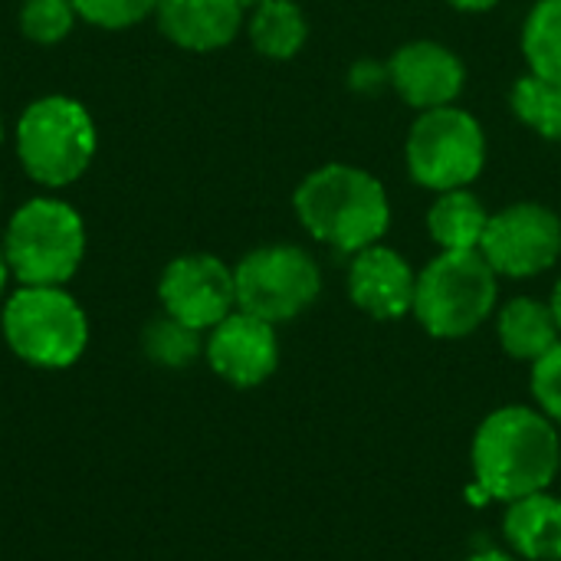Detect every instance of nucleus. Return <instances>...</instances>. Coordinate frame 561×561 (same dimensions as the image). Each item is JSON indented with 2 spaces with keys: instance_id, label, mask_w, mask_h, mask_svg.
<instances>
[{
  "instance_id": "18",
  "label": "nucleus",
  "mask_w": 561,
  "mask_h": 561,
  "mask_svg": "<svg viewBox=\"0 0 561 561\" xmlns=\"http://www.w3.org/2000/svg\"><path fill=\"white\" fill-rule=\"evenodd\" d=\"M250 43L266 59H293L309 36L306 13L293 0H263L253 3V13L247 20Z\"/></svg>"
},
{
  "instance_id": "10",
  "label": "nucleus",
  "mask_w": 561,
  "mask_h": 561,
  "mask_svg": "<svg viewBox=\"0 0 561 561\" xmlns=\"http://www.w3.org/2000/svg\"><path fill=\"white\" fill-rule=\"evenodd\" d=\"M158 299L171 319L197 332H210L237 309L233 270L214 253H184L164 266Z\"/></svg>"
},
{
  "instance_id": "17",
  "label": "nucleus",
  "mask_w": 561,
  "mask_h": 561,
  "mask_svg": "<svg viewBox=\"0 0 561 561\" xmlns=\"http://www.w3.org/2000/svg\"><path fill=\"white\" fill-rule=\"evenodd\" d=\"M486 224L490 214L483 201L467 187L444 191L427 210V230L440 250H480Z\"/></svg>"
},
{
  "instance_id": "16",
  "label": "nucleus",
  "mask_w": 561,
  "mask_h": 561,
  "mask_svg": "<svg viewBox=\"0 0 561 561\" xmlns=\"http://www.w3.org/2000/svg\"><path fill=\"white\" fill-rule=\"evenodd\" d=\"M496 335H500V345H503V352L510 358L529 362V365L539 362L561 339L559 322H556L549 302H539V299H529V296L510 299L500 309Z\"/></svg>"
},
{
  "instance_id": "7",
  "label": "nucleus",
  "mask_w": 561,
  "mask_h": 561,
  "mask_svg": "<svg viewBox=\"0 0 561 561\" xmlns=\"http://www.w3.org/2000/svg\"><path fill=\"white\" fill-rule=\"evenodd\" d=\"M408 171L427 191H454L477 181L486 164V138L480 122L457 105H440L421 112L411 125L408 145Z\"/></svg>"
},
{
  "instance_id": "15",
  "label": "nucleus",
  "mask_w": 561,
  "mask_h": 561,
  "mask_svg": "<svg viewBox=\"0 0 561 561\" xmlns=\"http://www.w3.org/2000/svg\"><path fill=\"white\" fill-rule=\"evenodd\" d=\"M503 539L510 552L523 561H561V500L533 493L506 503Z\"/></svg>"
},
{
  "instance_id": "6",
  "label": "nucleus",
  "mask_w": 561,
  "mask_h": 561,
  "mask_svg": "<svg viewBox=\"0 0 561 561\" xmlns=\"http://www.w3.org/2000/svg\"><path fill=\"white\" fill-rule=\"evenodd\" d=\"M496 270L480 250H444L417 273L414 319L434 339H467L496 309Z\"/></svg>"
},
{
  "instance_id": "14",
  "label": "nucleus",
  "mask_w": 561,
  "mask_h": 561,
  "mask_svg": "<svg viewBox=\"0 0 561 561\" xmlns=\"http://www.w3.org/2000/svg\"><path fill=\"white\" fill-rule=\"evenodd\" d=\"M243 0H161L154 10L158 30L181 49L214 53L243 30Z\"/></svg>"
},
{
  "instance_id": "22",
  "label": "nucleus",
  "mask_w": 561,
  "mask_h": 561,
  "mask_svg": "<svg viewBox=\"0 0 561 561\" xmlns=\"http://www.w3.org/2000/svg\"><path fill=\"white\" fill-rule=\"evenodd\" d=\"M79 13L72 0H23L20 7V33L39 46H53L66 39L76 26Z\"/></svg>"
},
{
  "instance_id": "28",
  "label": "nucleus",
  "mask_w": 561,
  "mask_h": 561,
  "mask_svg": "<svg viewBox=\"0 0 561 561\" xmlns=\"http://www.w3.org/2000/svg\"><path fill=\"white\" fill-rule=\"evenodd\" d=\"M7 279H10V266H7V256H3V240H0V299H3Z\"/></svg>"
},
{
  "instance_id": "9",
  "label": "nucleus",
  "mask_w": 561,
  "mask_h": 561,
  "mask_svg": "<svg viewBox=\"0 0 561 561\" xmlns=\"http://www.w3.org/2000/svg\"><path fill=\"white\" fill-rule=\"evenodd\" d=\"M480 253L496 270V276H539L559 263L561 217L546 204H510L500 214H490Z\"/></svg>"
},
{
  "instance_id": "26",
  "label": "nucleus",
  "mask_w": 561,
  "mask_h": 561,
  "mask_svg": "<svg viewBox=\"0 0 561 561\" xmlns=\"http://www.w3.org/2000/svg\"><path fill=\"white\" fill-rule=\"evenodd\" d=\"M463 561H523L516 559L513 552H503V549H480V552H473L470 559Z\"/></svg>"
},
{
  "instance_id": "1",
  "label": "nucleus",
  "mask_w": 561,
  "mask_h": 561,
  "mask_svg": "<svg viewBox=\"0 0 561 561\" xmlns=\"http://www.w3.org/2000/svg\"><path fill=\"white\" fill-rule=\"evenodd\" d=\"M473 483L500 503L546 493L561 470L559 427L536 408H496L473 434Z\"/></svg>"
},
{
  "instance_id": "2",
  "label": "nucleus",
  "mask_w": 561,
  "mask_h": 561,
  "mask_svg": "<svg viewBox=\"0 0 561 561\" xmlns=\"http://www.w3.org/2000/svg\"><path fill=\"white\" fill-rule=\"evenodd\" d=\"M293 207L299 224L319 243H329L342 253L375 247L391 224L385 184L352 164L316 168L296 187Z\"/></svg>"
},
{
  "instance_id": "12",
  "label": "nucleus",
  "mask_w": 561,
  "mask_h": 561,
  "mask_svg": "<svg viewBox=\"0 0 561 561\" xmlns=\"http://www.w3.org/2000/svg\"><path fill=\"white\" fill-rule=\"evenodd\" d=\"M388 79L408 105L427 112V108L457 102L467 82V69L460 56L450 53L447 46L417 39V43H404L401 49H394L388 62Z\"/></svg>"
},
{
  "instance_id": "29",
  "label": "nucleus",
  "mask_w": 561,
  "mask_h": 561,
  "mask_svg": "<svg viewBox=\"0 0 561 561\" xmlns=\"http://www.w3.org/2000/svg\"><path fill=\"white\" fill-rule=\"evenodd\" d=\"M0 145H3V118H0Z\"/></svg>"
},
{
  "instance_id": "11",
  "label": "nucleus",
  "mask_w": 561,
  "mask_h": 561,
  "mask_svg": "<svg viewBox=\"0 0 561 561\" xmlns=\"http://www.w3.org/2000/svg\"><path fill=\"white\" fill-rule=\"evenodd\" d=\"M204 358L210 371L233 388H260L279 365L276 325L233 309L204 339Z\"/></svg>"
},
{
  "instance_id": "3",
  "label": "nucleus",
  "mask_w": 561,
  "mask_h": 561,
  "mask_svg": "<svg viewBox=\"0 0 561 561\" xmlns=\"http://www.w3.org/2000/svg\"><path fill=\"white\" fill-rule=\"evenodd\" d=\"M0 240L20 286H66L85 256V220L59 197H30L13 210Z\"/></svg>"
},
{
  "instance_id": "21",
  "label": "nucleus",
  "mask_w": 561,
  "mask_h": 561,
  "mask_svg": "<svg viewBox=\"0 0 561 561\" xmlns=\"http://www.w3.org/2000/svg\"><path fill=\"white\" fill-rule=\"evenodd\" d=\"M513 112L519 115L523 125L539 131L549 141H561V85L539 79V76H523L513 85Z\"/></svg>"
},
{
  "instance_id": "20",
  "label": "nucleus",
  "mask_w": 561,
  "mask_h": 561,
  "mask_svg": "<svg viewBox=\"0 0 561 561\" xmlns=\"http://www.w3.org/2000/svg\"><path fill=\"white\" fill-rule=\"evenodd\" d=\"M141 352L158 368H168V371L191 368L204 355V332L161 312L141 329Z\"/></svg>"
},
{
  "instance_id": "27",
  "label": "nucleus",
  "mask_w": 561,
  "mask_h": 561,
  "mask_svg": "<svg viewBox=\"0 0 561 561\" xmlns=\"http://www.w3.org/2000/svg\"><path fill=\"white\" fill-rule=\"evenodd\" d=\"M549 309H552V316H556V322H559V332H561V279H559V283H556V289H552Z\"/></svg>"
},
{
  "instance_id": "4",
  "label": "nucleus",
  "mask_w": 561,
  "mask_h": 561,
  "mask_svg": "<svg viewBox=\"0 0 561 561\" xmlns=\"http://www.w3.org/2000/svg\"><path fill=\"white\" fill-rule=\"evenodd\" d=\"M99 148L89 108L72 95L33 99L16 122V158L30 181L56 191L76 184Z\"/></svg>"
},
{
  "instance_id": "24",
  "label": "nucleus",
  "mask_w": 561,
  "mask_h": 561,
  "mask_svg": "<svg viewBox=\"0 0 561 561\" xmlns=\"http://www.w3.org/2000/svg\"><path fill=\"white\" fill-rule=\"evenodd\" d=\"M533 398L539 411L561 427V339L539 358L533 362V378H529Z\"/></svg>"
},
{
  "instance_id": "19",
  "label": "nucleus",
  "mask_w": 561,
  "mask_h": 561,
  "mask_svg": "<svg viewBox=\"0 0 561 561\" xmlns=\"http://www.w3.org/2000/svg\"><path fill=\"white\" fill-rule=\"evenodd\" d=\"M529 72L561 85V0H539L523 26Z\"/></svg>"
},
{
  "instance_id": "5",
  "label": "nucleus",
  "mask_w": 561,
  "mask_h": 561,
  "mask_svg": "<svg viewBox=\"0 0 561 561\" xmlns=\"http://www.w3.org/2000/svg\"><path fill=\"white\" fill-rule=\"evenodd\" d=\"M7 348L30 368H72L89 348V319L62 286H20L0 312Z\"/></svg>"
},
{
  "instance_id": "30",
  "label": "nucleus",
  "mask_w": 561,
  "mask_h": 561,
  "mask_svg": "<svg viewBox=\"0 0 561 561\" xmlns=\"http://www.w3.org/2000/svg\"><path fill=\"white\" fill-rule=\"evenodd\" d=\"M243 3H263V0H243Z\"/></svg>"
},
{
  "instance_id": "25",
  "label": "nucleus",
  "mask_w": 561,
  "mask_h": 561,
  "mask_svg": "<svg viewBox=\"0 0 561 561\" xmlns=\"http://www.w3.org/2000/svg\"><path fill=\"white\" fill-rule=\"evenodd\" d=\"M447 3L457 7V10H467V13H483V10L496 7L500 0H447Z\"/></svg>"
},
{
  "instance_id": "8",
  "label": "nucleus",
  "mask_w": 561,
  "mask_h": 561,
  "mask_svg": "<svg viewBox=\"0 0 561 561\" xmlns=\"http://www.w3.org/2000/svg\"><path fill=\"white\" fill-rule=\"evenodd\" d=\"M233 283L240 312L279 325L302 316L319 299L322 273L306 250L293 243H273L247 253L233 266Z\"/></svg>"
},
{
  "instance_id": "13",
  "label": "nucleus",
  "mask_w": 561,
  "mask_h": 561,
  "mask_svg": "<svg viewBox=\"0 0 561 561\" xmlns=\"http://www.w3.org/2000/svg\"><path fill=\"white\" fill-rule=\"evenodd\" d=\"M417 273L391 247H365L355 253L348 270L352 302L378 322H394L414 309Z\"/></svg>"
},
{
  "instance_id": "23",
  "label": "nucleus",
  "mask_w": 561,
  "mask_h": 561,
  "mask_svg": "<svg viewBox=\"0 0 561 561\" xmlns=\"http://www.w3.org/2000/svg\"><path fill=\"white\" fill-rule=\"evenodd\" d=\"M161 0H72L79 20L99 30H128L154 16Z\"/></svg>"
}]
</instances>
